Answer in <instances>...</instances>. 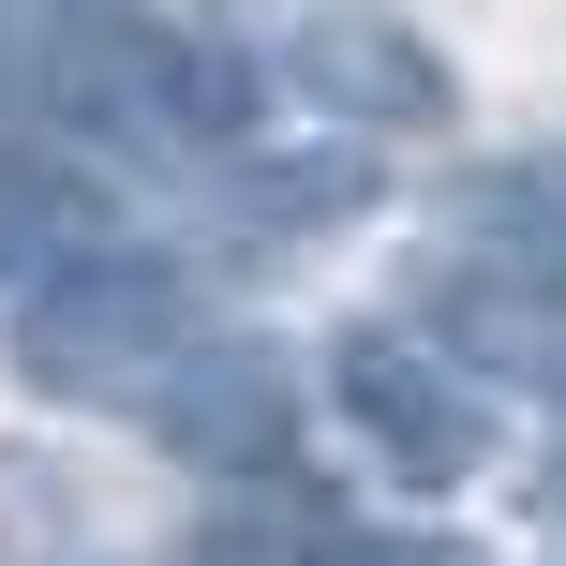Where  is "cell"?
I'll return each instance as SVG.
<instances>
[{"mask_svg": "<svg viewBox=\"0 0 566 566\" xmlns=\"http://www.w3.org/2000/svg\"><path fill=\"white\" fill-rule=\"evenodd\" d=\"M30 135L119 149V165H239L254 149V60L149 15V0H75L45 90H30Z\"/></svg>", "mask_w": 566, "mask_h": 566, "instance_id": "cell-1", "label": "cell"}, {"mask_svg": "<svg viewBox=\"0 0 566 566\" xmlns=\"http://www.w3.org/2000/svg\"><path fill=\"white\" fill-rule=\"evenodd\" d=\"M209 343H224V313L195 298V283H179L165 254H75V269H45L15 298V373L45 402H90V418H165V388L179 373L209 358Z\"/></svg>", "mask_w": 566, "mask_h": 566, "instance_id": "cell-2", "label": "cell"}, {"mask_svg": "<svg viewBox=\"0 0 566 566\" xmlns=\"http://www.w3.org/2000/svg\"><path fill=\"white\" fill-rule=\"evenodd\" d=\"M328 402H343V432H358L402 492H462V478L492 462V388L448 358V343L388 328V313L328 328Z\"/></svg>", "mask_w": 566, "mask_h": 566, "instance_id": "cell-3", "label": "cell"}, {"mask_svg": "<svg viewBox=\"0 0 566 566\" xmlns=\"http://www.w3.org/2000/svg\"><path fill=\"white\" fill-rule=\"evenodd\" d=\"M283 75H298L313 105H343L358 135H448L462 119V75L388 15V0H313L298 45H283Z\"/></svg>", "mask_w": 566, "mask_h": 566, "instance_id": "cell-4", "label": "cell"}, {"mask_svg": "<svg viewBox=\"0 0 566 566\" xmlns=\"http://www.w3.org/2000/svg\"><path fill=\"white\" fill-rule=\"evenodd\" d=\"M149 432H165L179 462H209V478H283V448H298V388H283L269 343L224 328V343L165 388V418H149Z\"/></svg>", "mask_w": 566, "mask_h": 566, "instance_id": "cell-5", "label": "cell"}, {"mask_svg": "<svg viewBox=\"0 0 566 566\" xmlns=\"http://www.w3.org/2000/svg\"><path fill=\"white\" fill-rule=\"evenodd\" d=\"M448 254L566 313V149H507V165H478V179L448 195Z\"/></svg>", "mask_w": 566, "mask_h": 566, "instance_id": "cell-6", "label": "cell"}, {"mask_svg": "<svg viewBox=\"0 0 566 566\" xmlns=\"http://www.w3.org/2000/svg\"><path fill=\"white\" fill-rule=\"evenodd\" d=\"M105 179L75 165V149H45V135H0V269H75V254H105Z\"/></svg>", "mask_w": 566, "mask_h": 566, "instance_id": "cell-7", "label": "cell"}, {"mask_svg": "<svg viewBox=\"0 0 566 566\" xmlns=\"http://www.w3.org/2000/svg\"><path fill=\"white\" fill-rule=\"evenodd\" d=\"M358 209H373V149H283V165L239 149L224 165V224L239 239H328V224H358Z\"/></svg>", "mask_w": 566, "mask_h": 566, "instance_id": "cell-8", "label": "cell"}, {"mask_svg": "<svg viewBox=\"0 0 566 566\" xmlns=\"http://www.w3.org/2000/svg\"><path fill=\"white\" fill-rule=\"evenodd\" d=\"M60 30H75V0H0V135H30V90H45Z\"/></svg>", "mask_w": 566, "mask_h": 566, "instance_id": "cell-9", "label": "cell"}, {"mask_svg": "<svg viewBox=\"0 0 566 566\" xmlns=\"http://www.w3.org/2000/svg\"><path fill=\"white\" fill-rule=\"evenodd\" d=\"M313 566H478L462 537H313Z\"/></svg>", "mask_w": 566, "mask_h": 566, "instance_id": "cell-10", "label": "cell"}, {"mask_svg": "<svg viewBox=\"0 0 566 566\" xmlns=\"http://www.w3.org/2000/svg\"><path fill=\"white\" fill-rule=\"evenodd\" d=\"M552 507H566V448H552Z\"/></svg>", "mask_w": 566, "mask_h": 566, "instance_id": "cell-11", "label": "cell"}]
</instances>
